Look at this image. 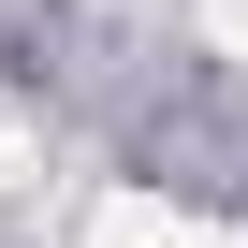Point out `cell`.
Returning <instances> with one entry per match:
<instances>
[{
	"mask_svg": "<svg viewBox=\"0 0 248 248\" xmlns=\"http://www.w3.org/2000/svg\"><path fill=\"white\" fill-rule=\"evenodd\" d=\"M204 44H219V59H248V0H204Z\"/></svg>",
	"mask_w": 248,
	"mask_h": 248,
	"instance_id": "2",
	"label": "cell"
},
{
	"mask_svg": "<svg viewBox=\"0 0 248 248\" xmlns=\"http://www.w3.org/2000/svg\"><path fill=\"white\" fill-rule=\"evenodd\" d=\"M73 248H233L219 219H190V204H161V190H117V204H88V233Z\"/></svg>",
	"mask_w": 248,
	"mask_h": 248,
	"instance_id": "1",
	"label": "cell"
}]
</instances>
